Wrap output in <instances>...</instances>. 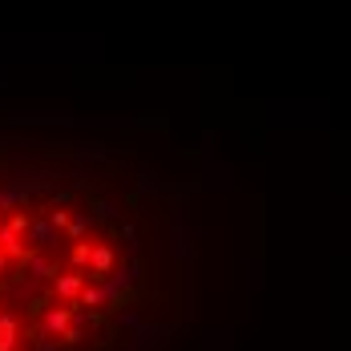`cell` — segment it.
Wrapping results in <instances>:
<instances>
[{
	"instance_id": "obj_1",
	"label": "cell",
	"mask_w": 351,
	"mask_h": 351,
	"mask_svg": "<svg viewBox=\"0 0 351 351\" xmlns=\"http://www.w3.org/2000/svg\"><path fill=\"white\" fill-rule=\"evenodd\" d=\"M16 331H21V327H16V315H8V311H4V315H0V351L16 348Z\"/></svg>"
},
{
	"instance_id": "obj_2",
	"label": "cell",
	"mask_w": 351,
	"mask_h": 351,
	"mask_svg": "<svg viewBox=\"0 0 351 351\" xmlns=\"http://www.w3.org/2000/svg\"><path fill=\"white\" fill-rule=\"evenodd\" d=\"M109 267H113V250H109V246H93V263H89L93 279H101V275H109Z\"/></svg>"
},
{
	"instance_id": "obj_3",
	"label": "cell",
	"mask_w": 351,
	"mask_h": 351,
	"mask_svg": "<svg viewBox=\"0 0 351 351\" xmlns=\"http://www.w3.org/2000/svg\"><path fill=\"white\" fill-rule=\"evenodd\" d=\"M81 282H85V275H77V271H73V275H61V279H57V295H61V299H73V295L81 291Z\"/></svg>"
},
{
	"instance_id": "obj_4",
	"label": "cell",
	"mask_w": 351,
	"mask_h": 351,
	"mask_svg": "<svg viewBox=\"0 0 351 351\" xmlns=\"http://www.w3.org/2000/svg\"><path fill=\"white\" fill-rule=\"evenodd\" d=\"M69 307H53V311H49V319H45V327H49V331H57V335H61V331H65V327H69Z\"/></svg>"
},
{
	"instance_id": "obj_5",
	"label": "cell",
	"mask_w": 351,
	"mask_h": 351,
	"mask_svg": "<svg viewBox=\"0 0 351 351\" xmlns=\"http://www.w3.org/2000/svg\"><path fill=\"white\" fill-rule=\"evenodd\" d=\"M81 303H85V307L101 303V291H97V287H85V291H81Z\"/></svg>"
},
{
	"instance_id": "obj_6",
	"label": "cell",
	"mask_w": 351,
	"mask_h": 351,
	"mask_svg": "<svg viewBox=\"0 0 351 351\" xmlns=\"http://www.w3.org/2000/svg\"><path fill=\"white\" fill-rule=\"evenodd\" d=\"M4 263H8V258H4V254H0V271H4Z\"/></svg>"
}]
</instances>
